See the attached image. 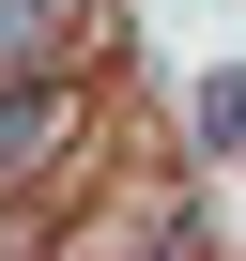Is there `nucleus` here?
I'll return each mask as SVG.
<instances>
[{
	"instance_id": "1",
	"label": "nucleus",
	"mask_w": 246,
	"mask_h": 261,
	"mask_svg": "<svg viewBox=\"0 0 246 261\" xmlns=\"http://www.w3.org/2000/svg\"><path fill=\"white\" fill-rule=\"evenodd\" d=\"M46 139H62V92H0V169L46 154Z\"/></svg>"
},
{
	"instance_id": "2",
	"label": "nucleus",
	"mask_w": 246,
	"mask_h": 261,
	"mask_svg": "<svg viewBox=\"0 0 246 261\" xmlns=\"http://www.w3.org/2000/svg\"><path fill=\"white\" fill-rule=\"evenodd\" d=\"M46 46V0H0V62H31Z\"/></svg>"
}]
</instances>
